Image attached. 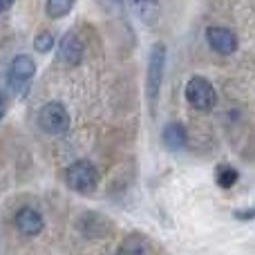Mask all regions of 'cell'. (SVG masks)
Masks as SVG:
<instances>
[{
	"label": "cell",
	"mask_w": 255,
	"mask_h": 255,
	"mask_svg": "<svg viewBox=\"0 0 255 255\" xmlns=\"http://www.w3.org/2000/svg\"><path fill=\"white\" fill-rule=\"evenodd\" d=\"M163 70H166V45L157 43L150 49L148 79H145V92H148V103H150V110H152V117L157 115L159 92H161V83H163Z\"/></svg>",
	"instance_id": "6da1fadb"
},
{
	"label": "cell",
	"mask_w": 255,
	"mask_h": 255,
	"mask_svg": "<svg viewBox=\"0 0 255 255\" xmlns=\"http://www.w3.org/2000/svg\"><path fill=\"white\" fill-rule=\"evenodd\" d=\"M65 181L67 186H70L72 190H76V193H92L94 188H97V181H99V172L97 168H94L92 161H74L70 168L65 170Z\"/></svg>",
	"instance_id": "7a4b0ae2"
},
{
	"label": "cell",
	"mask_w": 255,
	"mask_h": 255,
	"mask_svg": "<svg viewBox=\"0 0 255 255\" xmlns=\"http://www.w3.org/2000/svg\"><path fill=\"white\" fill-rule=\"evenodd\" d=\"M186 99L188 103L199 112H208L215 108L217 103V92L211 85V81H206L204 76H193L186 83Z\"/></svg>",
	"instance_id": "3957f363"
},
{
	"label": "cell",
	"mask_w": 255,
	"mask_h": 255,
	"mask_svg": "<svg viewBox=\"0 0 255 255\" xmlns=\"http://www.w3.org/2000/svg\"><path fill=\"white\" fill-rule=\"evenodd\" d=\"M38 126L47 134H65L70 130V115H67L65 106L58 101L45 103L38 112Z\"/></svg>",
	"instance_id": "277c9868"
},
{
	"label": "cell",
	"mask_w": 255,
	"mask_h": 255,
	"mask_svg": "<svg viewBox=\"0 0 255 255\" xmlns=\"http://www.w3.org/2000/svg\"><path fill=\"white\" fill-rule=\"evenodd\" d=\"M36 74V63L31 61L29 56H25V54H20V56H16L11 61V65H9V88L16 90V92H22V90L29 85V81L34 79Z\"/></svg>",
	"instance_id": "5b68a950"
},
{
	"label": "cell",
	"mask_w": 255,
	"mask_h": 255,
	"mask_svg": "<svg viewBox=\"0 0 255 255\" xmlns=\"http://www.w3.org/2000/svg\"><path fill=\"white\" fill-rule=\"evenodd\" d=\"M206 40L213 52H217L220 56H231L238 49V36L231 29H226V27H208Z\"/></svg>",
	"instance_id": "8992f818"
},
{
	"label": "cell",
	"mask_w": 255,
	"mask_h": 255,
	"mask_svg": "<svg viewBox=\"0 0 255 255\" xmlns=\"http://www.w3.org/2000/svg\"><path fill=\"white\" fill-rule=\"evenodd\" d=\"M58 58L65 65H79L81 58H83V43L76 36V31H67L63 36L61 45H58Z\"/></svg>",
	"instance_id": "52a82bcc"
},
{
	"label": "cell",
	"mask_w": 255,
	"mask_h": 255,
	"mask_svg": "<svg viewBox=\"0 0 255 255\" xmlns=\"http://www.w3.org/2000/svg\"><path fill=\"white\" fill-rule=\"evenodd\" d=\"M13 222H16V229L20 231L22 235H38L45 226L43 215H40L36 208H29V206L20 208V211L16 213V217H13Z\"/></svg>",
	"instance_id": "ba28073f"
},
{
	"label": "cell",
	"mask_w": 255,
	"mask_h": 255,
	"mask_svg": "<svg viewBox=\"0 0 255 255\" xmlns=\"http://www.w3.org/2000/svg\"><path fill=\"white\" fill-rule=\"evenodd\" d=\"M163 145H166L168 150H175V152H179V150L186 148V143H188V132H186V128L181 124H168L163 128Z\"/></svg>",
	"instance_id": "9c48e42d"
},
{
	"label": "cell",
	"mask_w": 255,
	"mask_h": 255,
	"mask_svg": "<svg viewBox=\"0 0 255 255\" xmlns=\"http://www.w3.org/2000/svg\"><path fill=\"white\" fill-rule=\"evenodd\" d=\"M132 7H134V13L139 16V20L145 22V25H154L161 16L159 0H132Z\"/></svg>",
	"instance_id": "30bf717a"
},
{
	"label": "cell",
	"mask_w": 255,
	"mask_h": 255,
	"mask_svg": "<svg viewBox=\"0 0 255 255\" xmlns=\"http://www.w3.org/2000/svg\"><path fill=\"white\" fill-rule=\"evenodd\" d=\"M238 179H240V172L233 166H229V163H220L215 168V181L220 188H233L238 184Z\"/></svg>",
	"instance_id": "8fae6325"
},
{
	"label": "cell",
	"mask_w": 255,
	"mask_h": 255,
	"mask_svg": "<svg viewBox=\"0 0 255 255\" xmlns=\"http://www.w3.org/2000/svg\"><path fill=\"white\" fill-rule=\"evenodd\" d=\"M76 4V0H47V4H45V9H47V16L54 18V20H58V18L67 16V13L72 11V7Z\"/></svg>",
	"instance_id": "7c38bea8"
},
{
	"label": "cell",
	"mask_w": 255,
	"mask_h": 255,
	"mask_svg": "<svg viewBox=\"0 0 255 255\" xmlns=\"http://www.w3.org/2000/svg\"><path fill=\"white\" fill-rule=\"evenodd\" d=\"M119 251H124V253H150V251H152V247H150V244H145L141 235H128V238L124 240V244H121Z\"/></svg>",
	"instance_id": "4fadbf2b"
},
{
	"label": "cell",
	"mask_w": 255,
	"mask_h": 255,
	"mask_svg": "<svg viewBox=\"0 0 255 255\" xmlns=\"http://www.w3.org/2000/svg\"><path fill=\"white\" fill-rule=\"evenodd\" d=\"M54 45H56V38H54V34H52L49 29L38 31V34H36V38H34V49H36L38 54H47V52H52Z\"/></svg>",
	"instance_id": "5bb4252c"
},
{
	"label": "cell",
	"mask_w": 255,
	"mask_h": 255,
	"mask_svg": "<svg viewBox=\"0 0 255 255\" xmlns=\"http://www.w3.org/2000/svg\"><path fill=\"white\" fill-rule=\"evenodd\" d=\"M13 4V0H0V13H4Z\"/></svg>",
	"instance_id": "9a60e30c"
},
{
	"label": "cell",
	"mask_w": 255,
	"mask_h": 255,
	"mask_svg": "<svg viewBox=\"0 0 255 255\" xmlns=\"http://www.w3.org/2000/svg\"><path fill=\"white\" fill-rule=\"evenodd\" d=\"M4 115V99H2V94H0V117Z\"/></svg>",
	"instance_id": "2e32d148"
}]
</instances>
